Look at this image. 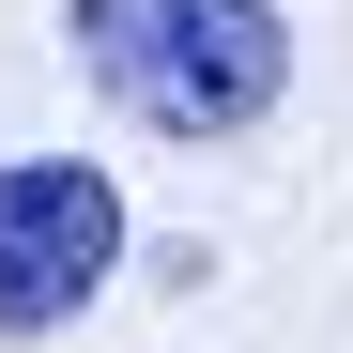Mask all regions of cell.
I'll return each mask as SVG.
<instances>
[{"label":"cell","mask_w":353,"mask_h":353,"mask_svg":"<svg viewBox=\"0 0 353 353\" xmlns=\"http://www.w3.org/2000/svg\"><path fill=\"white\" fill-rule=\"evenodd\" d=\"M77 77L139 139H246L292 92V16L276 0H62Z\"/></svg>","instance_id":"cell-1"},{"label":"cell","mask_w":353,"mask_h":353,"mask_svg":"<svg viewBox=\"0 0 353 353\" xmlns=\"http://www.w3.org/2000/svg\"><path fill=\"white\" fill-rule=\"evenodd\" d=\"M123 276V185L92 154H16L0 169V338H62Z\"/></svg>","instance_id":"cell-2"}]
</instances>
